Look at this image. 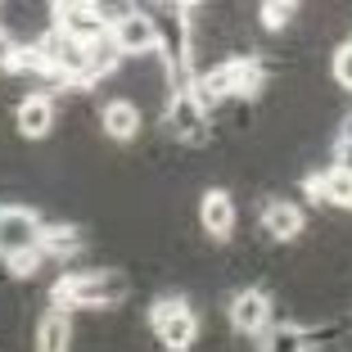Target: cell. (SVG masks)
<instances>
[{
    "instance_id": "cell-13",
    "label": "cell",
    "mask_w": 352,
    "mask_h": 352,
    "mask_svg": "<svg viewBox=\"0 0 352 352\" xmlns=\"http://www.w3.org/2000/svg\"><path fill=\"white\" fill-rule=\"evenodd\" d=\"M190 95L199 100L204 113H212V109L230 95V68L217 63V68H208V73H195V77H190Z\"/></svg>"
},
{
    "instance_id": "cell-20",
    "label": "cell",
    "mask_w": 352,
    "mask_h": 352,
    "mask_svg": "<svg viewBox=\"0 0 352 352\" xmlns=\"http://www.w3.org/2000/svg\"><path fill=\"white\" fill-rule=\"evenodd\" d=\"M186 307H190V302L181 298V294H163V298H154V307H149V330H163L176 311H186Z\"/></svg>"
},
{
    "instance_id": "cell-1",
    "label": "cell",
    "mask_w": 352,
    "mask_h": 352,
    "mask_svg": "<svg viewBox=\"0 0 352 352\" xmlns=\"http://www.w3.org/2000/svg\"><path fill=\"white\" fill-rule=\"evenodd\" d=\"M131 294V280L113 267H95V271H68L54 280V307L59 311H82V307H118Z\"/></svg>"
},
{
    "instance_id": "cell-5",
    "label": "cell",
    "mask_w": 352,
    "mask_h": 352,
    "mask_svg": "<svg viewBox=\"0 0 352 352\" xmlns=\"http://www.w3.org/2000/svg\"><path fill=\"white\" fill-rule=\"evenodd\" d=\"M204 118L208 113L199 109V100L190 95V86H172V95H167V104H163V126H167V135L186 140V145H204V140H208Z\"/></svg>"
},
{
    "instance_id": "cell-2",
    "label": "cell",
    "mask_w": 352,
    "mask_h": 352,
    "mask_svg": "<svg viewBox=\"0 0 352 352\" xmlns=\"http://www.w3.org/2000/svg\"><path fill=\"white\" fill-rule=\"evenodd\" d=\"M36 50H41V59H45V68H50L54 82L77 86V91L95 82L91 77V45L77 41V36H68V32H59L54 23H50V32L36 36Z\"/></svg>"
},
{
    "instance_id": "cell-10",
    "label": "cell",
    "mask_w": 352,
    "mask_h": 352,
    "mask_svg": "<svg viewBox=\"0 0 352 352\" xmlns=\"http://www.w3.org/2000/svg\"><path fill=\"white\" fill-rule=\"evenodd\" d=\"M302 226H307V217H302V208L289 204V199H271V204L262 208V230H267V239H276V244L298 239Z\"/></svg>"
},
{
    "instance_id": "cell-23",
    "label": "cell",
    "mask_w": 352,
    "mask_h": 352,
    "mask_svg": "<svg viewBox=\"0 0 352 352\" xmlns=\"http://www.w3.org/2000/svg\"><path fill=\"white\" fill-rule=\"evenodd\" d=\"M330 167H339V172L352 176V131H343L339 140H334V163Z\"/></svg>"
},
{
    "instance_id": "cell-18",
    "label": "cell",
    "mask_w": 352,
    "mask_h": 352,
    "mask_svg": "<svg viewBox=\"0 0 352 352\" xmlns=\"http://www.w3.org/2000/svg\"><path fill=\"white\" fill-rule=\"evenodd\" d=\"M316 176H321V199H325V204L352 208V176H348V172H339V167H325V172H316Z\"/></svg>"
},
{
    "instance_id": "cell-14",
    "label": "cell",
    "mask_w": 352,
    "mask_h": 352,
    "mask_svg": "<svg viewBox=\"0 0 352 352\" xmlns=\"http://www.w3.org/2000/svg\"><path fill=\"white\" fill-rule=\"evenodd\" d=\"M199 330H204V325H199V311L186 307V311H176L163 330H154V339L163 343L167 352H190V348H195V339H199Z\"/></svg>"
},
{
    "instance_id": "cell-21",
    "label": "cell",
    "mask_w": 352,
    "mask_h": 352,
    "mask_svg": "<svg viewBox=\"0 0 352 352\" xmlns=\"http://www.w3.org/2000/svg\"><path fill=\"white\" fill-rule=\"evenodd\" d=\"M41 262H45V253L32 249V253H14V258H5V267H10L14 280H32L36 271H41Z\"/></svg>"
},
{
    "instance_id": "cell-9",
    "label": "cell",
    "mask_w": 352,
    "mask_h": 352,
    "mask_svg": "<svg viewBox=\"0 0 352 352\" xmlns=\"http://www.w3.org/2000/svg\"><path fill=\"white\" fill-rule=\"evenodd\" d=\"M235 221H239V208L230 199V190H221V186L204 190V199H199V226H204V235L208 239H230L235 235Z\"/></svg>"
},
{
    "instance_id": "cell-15",
    "label": "cell",
    "mask_w": 352,
    "mask_h": 352,
    "mask_svg": "<svg viewBox=\"0 0 352 352\" xmlns=\"http://www.w3.org/2000/svg\"><path fill=\"white\" fill-rule=\"evenodd\" d=\"M311 348H316V339L302 325H276L262 334V352H311Z\"/></svg>"
},
{
    "instance_id": "cell-12",
    "label": "cell",
    "mask_w": 352,
    "mask_h": 352,
    "mask_svg": "<svg viewBox=\"0 0 352 352\" xmlns=\"http://www.w3.org/2000/svg\"><path fill=\"white\" fill-rule=\"evenodd\" d=\"M73 348V311L50 307L36 321V352H68Z\"/></svg>"
},
{
    "instance_id": "cell-22",
    "label": "cell",
    "mask_w": 352,
    "mask_h": 352,
    "mask_svg": "<svg viewBox=\"0 0 352 352\" xmlns=\"http://www.w3.org/2000/svg\"><path fill=\"white\" fill-rule=\"evenodd\" d=\"M330 73H334V82H339L343 91H352V41H343L339 50H334V59H330Z\"/></svg>"
},
{
    "instance_id": "cell-3",
    "label": "cell",
    "mask_w": 352,
    "mask_h": 352,
    "mask_svg": "<svg viewBox=\"0 0 352 352\" xmlns=\"http://www.w3.org/2000/svg\"><path fill=\"white\" fill-rule=\"evenodd\" d=\"M109 36L118 41V50L126 59H145V54L163 50V28L154 23V14L145 10H122L109 19Z\"/></svg>"
},
{
    "instance_id": "cell-4",
    "label": "cell",
    "mask_w": 352,
    "mask_h": 352,
    "mask_svg": "<svg viewBox=\"0 0 352 352\" xmlns=\"http://www.w3.org/2000/svg\"><path fill=\"white\" fill-rule=\"evenodd\" d=\"M45 221L23 204H5L0 208V258H14V253H32L41 249Z\"/></svg>"
},
{
    "instance_id": "cell-7",
    "label": "cell",
    "mask_w": 352,
    "mask_h": 352,
    "mask_svg": "<svg viewBox=\"0 0 352 352\" xmlns=\"http://www.w3.org/2000/svg\"><path fill=\"white\" fill-rule=\"evenodd\" d=\"M54 122H59V104H54L50 91L23 95L19 109H14V126H19L23 140H45V135L54 131Z\"/></svg>"
},
{
    "instance_id": "cell-6",
    "label": "cell",
    "mask_w": 352,
    "mask_h": 352,
    "mask_svg": "<svg viewBox=\"0 0 352 352\" xmlns=\"http://www.w3.org/2000/svg\"><path fill=\"white\" fill-rule=\"evenodd\" d=\"M54 28L68 32V36H77V41H100L104 32H109V19L113 14H104L100 5H86V0H68V5H54Z\"/></svg>"
},
{
    "instance_id": "cell-24",
    "label": "cell",
    "mask_w": 352,
    "mask_h": 352,
    "mask_svg": "<svg viewBox=\"0 0 352 352\" xmlns=\"http://www.w3.org/2000/svg\"><path fill=\"white\" fill-rule=\"evenodd\" d=\"M14 59H19V41L0 28V68H14Z\"/></svg>"
},
{
    "instance_id": "cell-8",
    "label": "cell",
    "mask_w": 352,
    "mask_h": 352,
    "mask_svg": "<svg viewBox=\"0 0 352 352\" xmlns=\"http://www.w3.org/2000/svg\"><path fill=\"white\" fill-rule=\"evenodd\" d=\"M226 316H230V330H235V334L258 339V334L271 330V298L262 289H239L235 298H230Z\"/></svg>"
},
{
    "instance_id": "cell-19",
    "label": "cell",
    "mask_w": 352,
    "mask_h": 352,
    "mask_svg": "<svg viewBox=\"0 0 352 352\" xmlns=\"http://www.w3.org/2000/svg\"><path fill=\"white\" fill-rule=\"evenodd\" d=\"M298 14V5L294 0H267V5H258V19L267 32H280V28H289V19Z\"/></svg>"
},
{
    "instance_id": "cell-16",
    "label": "cell",
    "mask_w": 352,
    "mask_h": 352,
    "mask_svg": "<svg viewBox=\"0 0 352 352\" xmlns=\"http://www.w3.org/2000/svg\"><path fill=\"white\" fill-rule=\"evenodd\" d=\"M41 253L45 258H77L82 253V230L77 226H45Z\"/></svg>"
},
{
    "instance_id": "cell-11",
    "label": "cell",
    "mask_w": 352,
    "mask_h": 352,
    "mask_svg": "<svg viewBox=\"0 0 352 352\" xmlns=\"http://www.w3.org/2000/svg\"><path fill=\"white\" fill-rule=\"evenodd\" d=\"M100 126L109 140H118V145H126V140H135L140 135V104L131 100H109L100 113Z\"/></svg>"
},
{
    "instance_id": "cell-17",
    "label": "cell",
    "mask_w": 352,
    "mask_h": 352,
    "mask_svg": "<svg viewBox=\"0 0 352 352\" xmlns=\"http://www.w3.org/2000/svg\"><path fill=\"white\" fill-rule=\"evenodd\" d=\"M122 59H126V54L118 50V41L109 36V32H104L100 41H91V77H95V82L109 77V73H118V63H122Z\"/></svg>"
}]
</instances>
